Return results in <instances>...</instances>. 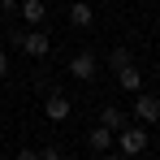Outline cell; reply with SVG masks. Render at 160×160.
I'll return each instance as SVG.
<instances>
[{
	"mask_svg": "<svg viewBox=\"0 0 160 160\" xmlns=\"http://www.w3.org/2000/svg\"><path fill=\"white\" fill-rule=\"evenodd\" d=\"M117 147H121V156L147 152V130H143V126H121V130H117Z\"/></svg>",
	"mask_w": 160,
	"mask_h": 160,
	"instance_id": "1",
	"label": "cell"
},
{
	"mask_svg": "<svg viewBox=\"0 0 160 160\" xmlns=\"http://www.w3.org/2000/svg\"><path fill=\"white\" fill-rule=\"evenodd\" d=\"M130 117H138L143 126H160V95H147V91H138V95H134Z\"/></svg>",
	"mask_w": 160,
	"mask_h": 160,
	"instance_id": "2",
	"label": "cell"
},
{
	"mask_svg": "<svg viewBox=\"0 0 160 160\" xmlns=\"http://www.w3.org/2000/svg\"><path fill=\"white\" fill-rule=\"evenodd\" d=\"M18 48L26 56H35V61H43L48 56V48H52V39H48V30H30V35H22L18 39Z\"/></svg>",
	"mask_w": 160,
	"mask_h": 160,
	"instance_id": "3",
	"label": "cell"
},
{
	"mask_svg": "<svg viewBox=\"0 0 160 160\" xmlns=\"http://www.w3.org/2000/svg\"><path fill=\"white\" fill-rule=\"evenodd\" d=\"M69 112H74V104H69V95H61V91H52V95L43 100V117H48V121H69Z\"/></svg>",
	"mask_w": 160,
	"mask_h": 160,
	"instance_id": "4",
	"label": "cell"
},
{
	"mask_svg": "<svg viewBox=\"0 0 160 160\" xmlns=\"http://www.w3.org/2000/svg\"><path fill=\"white\" fill-rule=\"evenodd\" d=\"M95 69H100V65H95V56H91V52H74V56H69V74H74L78 82H91V78H95Z\"/></svg>",
	"mask_w": 160,
	"mask_h": 160,
	"instance_id": "5",
	"label": "cell"
},
{
	"mask_svg": "<svg viewBox=\"0 0 160 160\" xmlns=\"http://www.w3.org/2000/svg\"><path fill=\"white\" fill-rule=\"evenodd\" d=\"M18 18H22L26 26H43L48 4H43V0H18Z\"/></svg>",
	"mask_w": 160,
	"mask_h": 160,
	"instance_id": "6",
	"label": "cell"
},
{
	"mask_svg": "<svg viewBox=\"0 0 160 160\" xmlns=\"http://www.w3.org/2000/svg\"><path fill=\"white\" fill-rule=\"evenodd\" d=\"M117 87L130 91V95H138V91H143V74H138V65H121V69H117Z\"/></svg>",
	"mask_w": 160,
	"mask_h": 160,
	"instance_id": "7",
	"label": "cell"
},
{
	"mask_svg": "<svg viewBox=\"0 0 160 160\" xmlns=\"http://www.w3.org/2000/svg\"><path fill=\"white\" fill-rule=\"evenodd\" d=\"M100 126H108V130L117 134V130H121V126H130V112H121V108H117V104H108L104 112H100Z\"/></svg>",
	"mask_w": 160,
	"mask_h": 160,
	"instance_id": "8",
	"label": "cell"
},
{
	"mask_svg": "<svg viewBox=\"0 0 160 160\" xmlns=\"http://www.w3.org/2000/svg\"><path fill=\"white\" fill-rule=\"evenodd\" d=\"M87 147H91V152H108V147H112V130H108V126H91Z\"/></svg>",
	"mask_w": 160,
	"mask_h": 160,
	"instance_id": "9",
	"label": "cell"
},
{
	"mask_svg": "<svg viewBox=\"0 0 160 160\" xmlns=\"http://www.w3.org/2000/svg\"><path fill=\"white\" fill-rule=\"evenodd\" d=\"M69 22H74V26H91V22H95V13H91V0H74V9H69Z\"/></svg>",
	"mask_w": 160,
	"mask_h": 160,
	"instance_id": "10",
	"label": "cell"
},
{
	"mask_svg": "<svg viewBox=\"0 0 160 160\" xmlns=\"http://www.w3.org/2000/svg\"><path fill=\"white\" fill-rule=\"evenodd\" d=\"M108 65H112V69H121V65H134L130 48H112V56H108Z\"/></svg>",
	"mask_w": 160,
	"mask_h": 160,
	"instance_id": "11",
	"label": "cell"
},
{
	"mask_svg": "<svg viewBox=\"0 0 160 160\" xmlns=\"http://www.w3.org/2000/svg\"><path fill=\"white\" fill-rule=\"evenodd\" d=\"M0 13H9V18H18V0H0Z\"/></svg>",
	"mask_w": 160,
	"mask_h": 160,
	"instance_id": "12",
	"label": "cell"
},
{
	"mask_svg": "<svg viewBox=\"0 0 160 160\" xmlns=\"http://www.w3.org/2000/svg\"><path fill=\"white\" fill-rule=\"evenodd\" d=\"M0 78H9V52L0 48Z\"/></svg>",
	"mask_w": 160,
	"mask_h": 160,
	"instance_id": "13",
	"label": "cell"
},
{
	"mask_svg": "<svg viewBox=\"0 0 160 160\" xmlns=\"http://www.w3.org/2000/svg\"><path fill=\"white\" fill-rule=\"evenodd\" d=\"M39 160H61V152H56V147H43V152H39Z\"/></svg>",
	"mask_w": 160,
	"mask_h": 160,
	"instance_id": "14",
	"label": "cell"
},
{
	"mask_svg": "<svg viewBox=\"0 0 160 160\" xmlns=\"http://www.w3.org/2000/svg\"><path fill=\"white\" fill-rule=\"evenodd\" d=\"M18 160H39V152H30V147H22V152H18Z\"/></svg>",
	"mask_w": 160,
	"mask_h": 160,
	"instance_id": "15",
	"label": "cell"
},
{
	"mask_svg": "<svg viewBox=\"0 0 160 160\" xmlns=\"http://www.w3.org/2000/svg\"><path fill=\"white\" fill-rule=\"evenodd\" d=\"M100 160H121V152H100Z\"/></svg>",
	"mask_w": 160,
	"mask_h": 160,
	"instance_id": "16",
	"label": "cell"
}]
</instances>
